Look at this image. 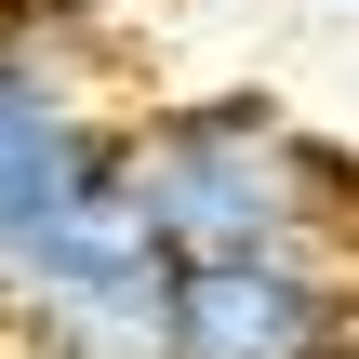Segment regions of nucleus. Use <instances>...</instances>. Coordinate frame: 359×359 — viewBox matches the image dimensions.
Returning a JSON list of instances; mask_svg holds the SVG:
<instances>
[{
	"label": "nucleus",
	"mask_w": 359,
	"mask_h": 359,
	"mask_svg": "<svg viewBox=\"0 0 359 359\" xmlns=\"http://www.w3.org/2000/svg\"><path fill=\"white\" fill-rule=\"evenodd\" d=\"M120 200L173 266L213 253H346L359 266V160L320 147L280 93H160L120 120Z\"/></svg>",
	"instance_id": "f257e3e1"
},
{
	"label": "nucleus",
	"mask_w": 359,
	"mask_h": 359,
	"mask_svg": "<svg viewBox=\"0 0 359 359\" xmlns=\"http://www.w3.org/2000/svg\"><path fill=\"white\" fill-rule=\"evenodd\" d=\"M173 359H359V266L346 253L173 266Z\"/></svg>",
	"instance_id": "20e7f679"
},
{
	"label": "nucleus",
	"mask_w": 359,
	"mask_h": 359,
	"mask_svg": "<svg viewBox=\"0 0 359 359\" xmlns=\"http://www.w3.org/2000/svg\"><path fill=\"white\" fill-rule=\"evenodd\" d=\"M120 93H107V40L67 0H0V280L80 226L120 187Z\"/></svg>",
	"instance_id": "f03ea898"
},
{
	"label": "nucleus",
	"mask_w": 359,
	"mask_h": 359,
	"mask_svg": "<svg viewBox=\"0 0 359 359\" xmlns=\"http://www.w3.org/2000/svg\"><path fill=\"white\" fill-rule=\"evenodd\" d=\"M0 359H173V253L120 187L0 280Z\"/></svg>",
	"instance_id": "7ed1b4c3"
}]
</instances>
